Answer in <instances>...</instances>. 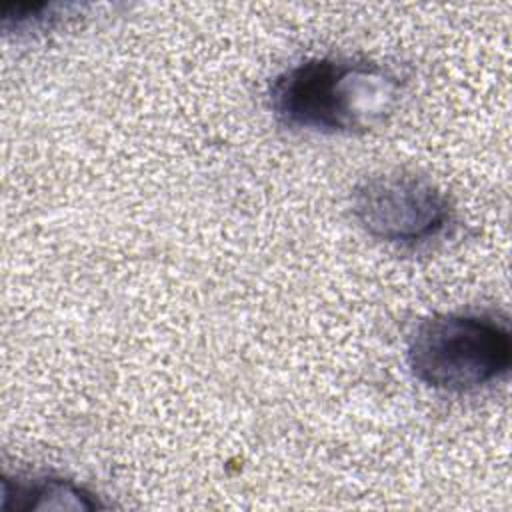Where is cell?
Masks as SVG:
<instances>
[{"label":"cell","mask_w":512,"mask_h":512,"mask_svg":"<svg viewBox=\"0 0 512 512\" xmlns=\"http://www.w3.org/2000/svg\"><path fill=\"white\" fill-rule=\"evenodd\" d=\"M62 10L66 6L62 4H16L4 10L2 26L6 32L16 34H32V32H44L56 26V22L62 18Z\"/></svg>","instance_id":"5"},{"label":"cell","mask_w":512,"mask_h":512,"mask_svg":"<svg viewBox=\"0 0 512 512\" xmlns=\"http://www.w3.org/2000/svg\"><path fill=\"white\" fill-rule=\"evenodd\" d=\"M406 362L412 376L432 390L476 392L502 380L510 370L508 320L484 310L430 316L410 334Z\"/></svg>","instance_id":"2"},{"label":"cell","mask_w":512,"mask_h":512,"mask_svg":"<svg viewBox=\"0 0 512 512\" xmlns=\"http://www.w3.org/2000/svg\"><path fill=\"white\" fill-rule=\"evenodd\" d=\"M398 78L384 66L352 58H306L282 70L268 88L276 120L290 130L362 134L396 108Z\"/></svg>","instance_id":"1"},{"label":"cell","mask_w":512,"mask_h":512,"mask_svg":"<svg viewBox=\"0 0 512 512\" xmlns=\"http://www.w3.org/2000/svg\"><path fill=\"white\" fill-rule=\"evenodd\" d=\"M106 504L86 486L50 474H12L2 480V512L102 510Z\"/></svg>","instance_id":"4"},{"label":"cell","mask_w":512,"mask_h":512,"mask_svg":"<svg viewBox=\"0 0 512 512\" xmlns=\"http://www.w3.org/2000/svg\"><path fill=\"white\" fill-rule=\"evenodd\" d=\"M352 214L368 236L402 248L440 238L454 220L448 196L410 172H382L358 182L352 192Z\"/></svg>","instance_id":"3"}]
</instances>
